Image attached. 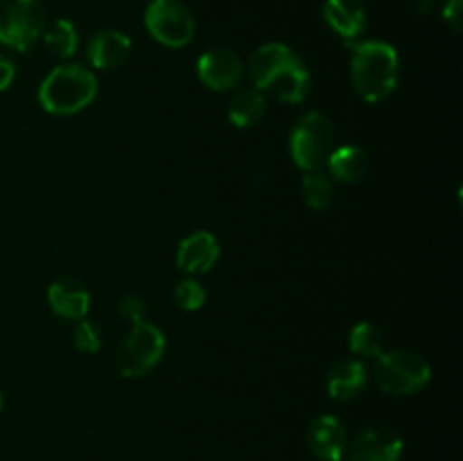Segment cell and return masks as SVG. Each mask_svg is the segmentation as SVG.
I'll list each match as a JSON object with an SVG mask.
<instances>
[{"label": "cell", "mask_w": 463, "mask_h": 461, "mask_svg": "<svg viewBox=\"0 0 463 461\" xmlns=\"http://www.w3.org/2000/svg\"><path fill=\"white\" fill-rule=\"evenodd\" d=\"M253 89L271 93L285 104H297L307 98L310 72L303 59L283 43H265L249 59Z\"/></svg>", "instance_id": "obj_1"}, {"label": "cell", "mask_w": 463, "mask_h": 461, "mask_svg": "<svg viewBox=\"0 0 463 461\" xmlns=\"http://www.w3.org/2000/svg\"><path fill=\"white\" fill-rule=\"evenodd\" d=\"M401 59L393 45L384 41H362L353 45L351 75L357 95L364 102H380L398 84Z\"/></svg>", "instance_id": "obj_2"}, {"label": "cell", "mask_w": 463, "mask_h": 461, "mask_svg": "<svg viewBox=\"0 0 463 461\" xmlns=\"http://www.w3.org/2000/svg\"><path fill=\"white\" fill-rule=\"evenodd\" d=\"M98 95V80L80 63L57 66L39 86V102L52 116H72Z\"/></svg>", "instance_id": "obj_3"}, {"label": "cell", "mask_w": 463, "mask_h": 461, "mask_svg": "<svg viewBox=\"0 0 463 461\" xmlns=\"http://www.w3.org/2000/svg\"><path fill=\"white\" fill-rule=\"evenodd\" d=\"M335 147L333 120L319 111L306 113L289 134V154L301 170H321Z\"/></svg>", "instance_id": "obj_4"}, {"label": "cell", "mask_w": 463, "mask_h": 461, "mask_svg": "<svg viewBox=\"0 0 463 461\" xmlns=\"http://www.w3.org/2000/svg\"><path fill=\"white\" fill-rule=\"evenodd\" d=\"M375 384L392 396H411L432 378V369L420 355L410 351H392L375 357Z\"/></svg>", "instance_id": "obj_5"}, {"label": "cell", "mask_w": 463, "mask_h": 461, "mask_svg": "<svg viewBox=\"0 0 463 461\" xmlns=\"http://www.w3.org/2000/svg\"><path fill=\"white\" fill-rule=\"evenodd\" d=\"M45 9L41 0H0V43L27 52L43 36Z\"/></svg>", "instance_id": "obj_6"}, {"label": "cell", "mask_w": 463, "mask_h": 461, "mask_svg": "<svg viewBox=\"0 0 463 461\" xmlns=\"http://www.w3.org/2000/svg\"><path fill=\"white\" fill-rule=\"evenodd\" d=\"M163 353H165L163 330L147 321H138V324H131L129 334L122 342L118 369L125 378H140L161 362Z\"/></svg>", "instance_id": "obj_7"}, {"label": "cell", "mask_w": 463, "mask_h": 461, "mask_svg": "<svg viewBox=\"0 0 463 461\" xmlns=\"http://www.w3.org/2000/svg\"><path fill=\"white\" fill-rule=\"evenodd\" d=\"M145 27L165 48H184L193 41L197 23L181 0H152L145 9Z\"/></svg>", "instance_id": "obj_8"}, {"label": "cell", "mask_w": 463, "mask_h": 461, "mask_svg": "<svg viewBox=\"0 0 463 461\" xmlns=\"http://www.w3.org/2000/svg\"><path fill=\"white\" fill-rule=\"evenodd\" d=\"M197 75L208 89L231 90L242 81L244 61L235 50L211 48L199 57Z\"/></svg>", "instance_id": "obj_9"}, {"label": "cell", "mask_w": 463, "mask_h": 461, "mask_svg": "<svg viewBox=\"0 0 463 461\" xmlns=\"http://www.w3.org/2000/svg\"><path fill=\"white\" fill-rule=\"evenodd\" d=\"M402 455V438L392 428H371L357 434L346 447V461H398Z\"/></svg>", "instance_id": "obj_10"}, {"label": "cell", "mask_w": 463, "mask_h": 461, "mask_svg": "<svg viewBox=\"0 0 463 461\" xmlns=\"http://www.w3.org/2000/svg\"><path fill=\"white\" fill-rule=\"evenodd\" d=\"M307 447L321 461H342L346 455V429L337 416H317L307 428Z\"/></svg>", "instance_id": "obj_11"}, {"label": "cell", "mask_w": 463, "mask_h": 461, "mask_svg": "<svg viewBox=\"0 0 463 461\" xmlns=\"http://www.w3.org/2000/svg\"><path fill=\"white\" fill-rule=\"evenodd\" d=\"M48 303L54 315L63 319H86L90 307V294L80 278L61 276L48 287Z\"/></svg>", "instance_id": "obj_12"}, {"label": "cell", "mask_w": 463, "mask_h": 461, "mask_svg": "<svg viewBox=\"0 0 463 461\" xmlns=\"http://www.w3.org/2000/svg\"><path fill=\"white\" fill-rule=\"evenodd\" d=\"M217 258H220V242L208 230H197L184 238L176 251V262L188 274H206L215 267Z\"/></svg>", "instance_id": "obj_13"}, {"label": "cell", "mask_w": 463, "mask_h": 461, "mask_svg": "<svg viewBox=\"0 0 463 461\" xmlns=\"http://www.w3.org/2000/svg\"><path fill=\"white\" fill-rule=\"evenodd\" d=\"M131 54V41L125 32L120 30H102L98 34L90 36L89 48H86V57H89L90 66L99 68V71H113L120 68L122 63L129 59Z\"/></svg>", "instance_id": "obj_14"}, {"label": "cell", "mask_w": 463, "mask_h": 461, "mask_svg": "<svg viewBox=\"0 0 463 461\" xmlns=\"http://www.w3.org/2000/svg\"><path fill=\"white\" fill-rule=\"evenodd\" d=\"M324 18L330 30L346 41L357 39L366 30V23H369L362 0H326Z\"/></svg>", "instance_id": "obj_15"}, {"label": "cell", "mask_w": 463, "mask_h": 461, "mask_svg": "<svg viewBox=\"0 0 463 461\" xmlns=\"http://www.w3.org/2000/svg\"><path fill=\"white\" fill-rule=\"evenodd\" d=\"M366 366L360 360H342L330 369L328 373V393L335 400H351L360 396L366 387Z\"/></svg>", "instance_id": "obj_16"}, {"label": "cell", "mask_w": 463, "mask_h": 461, "mask_svg": "<svg viewBox=\"0 0 463 461\" xmlns=\"http://www.w3.org/2000/svg\"><path fill=\"white\" fill-rule=\"evenodd\" d=\"M328 170L330 176L335 181H342V183H355L362 176L369 172V154L364 152L357 145H342V147H335L333 154L328 158Z\"/></svg>", "instance_id": "obj_17"}, {"label": "cell", "mask_w": 463, "mask_h": 461, "mask_svg": "<svg viewBox=\"0 0 463 461\" xmlns=\"http://www.w3.org/2000/svg\"><path fill=\"white\" fill-rule=\"evenodd\" d=\"M267 111L265 95L258 89H244L231 98L229 102V118L235 127L247 129V127L258 125Z\"/></svg>", "instance_id": "obj_18"}, {"label": "cell", "mask_w": 463, "mask_h": 461, "mask_svg": "<svg viewBox=\"0 0 463 461\" xmlns=\"http://www.w3.org/2000/svg\"><path fill=\"white\" fill-rule=\"evenodd\" d=\"M41 39L45 41L50 50H52L54 57L68 59L77 52V45H80V34H77V27L72 25L66 18H59L52 25L45 27L43 36Z\"/></svg>", "instance_id": "obj_19"}, {"label": "cell", "mask_w": 463, "mask_h": 461, "mask_svg": "<svg viewBox=\"0 0 463 461\" xmlns=\"http://www.w3.org/2000/svg\"><path fill=\"white\" fill-rule=\"evenodd\" d=\"M301 193L307 206L315 208V211H324L335 197V183L330 174H324L321 170H312L303 176Z\"/></svg>", "instance_id": "obj_20"}, {"label": "cell", "mask_w": 463, "mask_h": 461, "mask_svg": "<svg viewBox=\"0 0 463 461\" xmlns=\"http://www.w3.org/2000/svg\"><path fill=\"white\" fill-rule=\"evenodd\" d=\"M348 346H351V351L355 355L378 357L384 353V334L378 325L369 324V321H362V324H357L351 330V342H348Z\"/></svg>", "instance_id": "obj_21"}, {"label": "cell", "mask_w": 463, "mask_h": 461, "mask_svg": "<svg viewBox=\"0 0 463 461\" xmlns=\"http://www.w3.org/2000/svg\"><path fill=\"white\" fill-rule=\"evenodd\" d=\"M175 301L181 310H199L206 303V289L202 287V283H197L193 278L181 280L175 289Z\"/></svg>", "instance_id": "obj_22"}, {"label": "cell", "mask_w": 463, "mask_h": 461, "mask_svg": "<svg viewBox=\"0 0 463 461\" xmlns=\"http://www.w3.org/2000/svg\"><path fill=\"white\" fill-rule=\"evenodd\" d=\"M72 339H75V348L81 353H95L102 346V339H99L98 330L86 319H80V324L75 328V337Z\"/></svg>", "instance_id": "obj_23"}, {"label": "cell", "mask_w": 463, "mask_h": 461, "mask_svg": "<svg viewBox=\"0 0 463 461\" xmlns=\"http://www.w3.org/2000/svg\"><path fill=\"white\" fill-rule=\"evenodd\" d=\"M118 310H120V315L125 316L127 321L138 324V321H145V315H147V303H145V298L138 296V294H127V296L120 301V306H118Z\"/></svg>", "instance_id": "obj_24"}, {"label": "cell", "mask_w": 463, "mask_h": 461, "mask_svg": "<svg viewBox=\"0 0 463 461\" xmlns=\"http://www.w3.org/2000/svg\"><path fill=\"white\" fill-rule=\"evenodd\" d=\"M461 16H463V0H448L443 7V21L452 32H461Z\"/></svg>", "instance_id": "obj_25"}, {"label": "cell", "mask_w": 463, "mask_h": 461, "mask_svg": "<svg viewBox=\"0 0 463 461\" xmlns=\"http://www.w3.org/2000/svg\"><path fill=\"white\" fill-rule=\"evenodd\" d=\"M14 77H16V68H14V61L5 54H0V93L7 90L12 86Z\"/></svg>", "instance_id": "obj_26"}, {"label": "cell", "mask_w": 463, "mask_h": 461, "mask_svg": "<svg viewBox=\"0 0 463 461\" xmlns=\"http://www.w3.org/2000/svg\"><path fill=\"white\" fill-rule=\"evenodd\" d=\"M0 405H3V398H0Z\"/></svg>", "instance_id": "obj_27"}]
</instances>
